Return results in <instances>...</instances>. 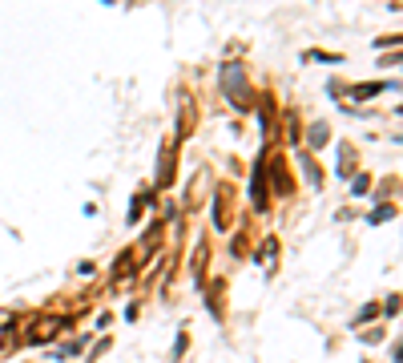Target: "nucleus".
Instances as JSON below:
<instances>
[{"label":"nucleus","mask_w":403,"mask_h":363,"mask_svg":"<svg viewBox=\"0 0 403 363\" xmlns=\"http://www.w3.org/2000/svg\"><path fill=\"white\" fill-rule=\"evenodd\" d=\"M327 133H331L327 125H310V145H323L327 142Z\"/></svg>","instance_id":"obj_2"},{"label":"nucleus","mask_w":403,"mask_h":363,"mask_svg":"<svg viewBox=\"0 0 403 363\" xmlns=\"http://www.w3.org/2000/svg\"><path fill=\"white\" fill-rule=\"evenodd\" d=\"M57 327H61V319H41L37 331H28V339H32V343H45V339L57 335Z\"/></svg>","instance_id":"obj_1"},{"label":"nucleus","mask_w":403,"mask_h":363,"mask_svg":"<svg viewBox=\"0 0 403 363\" xmlns=\"http://www.w3.org/2000/svg\"><path fill=\"white\" fill-rule=\"evenodd\" d=\"M383 218H391V206H379V210L371 214V222H383Z\"/></svg>","instance_id":"obj_3"}]
</instances>
